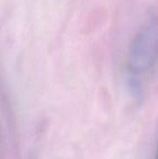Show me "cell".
Listing matches in <instances>:
<instances>
[{
  "label": "cell",
  "instance_id": "cell-2",
  "mask_svg": "<svg viewBox=\"0 0 158 159\" xmlns=\"http://www.w3.org/2000/svg\"><path fill=\"white\" fill-rule=\"evenodd\" d=\"M156 159H158V149H157V157H156Z\"/></svg>",
  "mask_w": 158,
  "mask_h": 159
},
{
  "label": "cell",
  "instance_id": "cell-1",
  "mask_svg": "<svg viewBox=\"0 0 158 159\" xmlns=\"http://www.w3.org/2000/svg\"><path fill=\"white\" fill-rule=\"evenodd\" d=\"M158 61V19L147 21L135 34L129 48L127 67L132 76L150 71Z\"/></svg>",
  "mask_w": 158,
  "mask_h": 159
}]
</instances>
